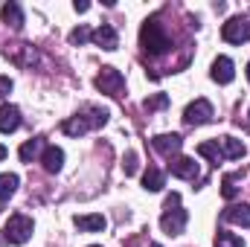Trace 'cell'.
<instances>
[{"label":"cell","instance_id":"10","mask_svg":"<svg viewBox=\"0 0 250 247\" xmlns=\"http://www.w3.org/2000/svg\"><path fill=\"white\" fill-rule=\"evenodd\" d=\"M151 145H154V151H157V154L172 157L175 151H181L184 140H181V134H160V137H154V140H151Z\"/></svg>","mask_w":250,"mask_h":247},{"label":"cell","instance_id":"3","mask_svg":"<svg viewBox=\"0 0 250 247\" xmlns=\"http://www.w3.org/2000/svg\"><path fill=\"white\" fill-rule=\"evenodd\" d=\"M187 209L181 206V195L178 192H172L169 198H166V204H163V215H160V227H163V233H169V236H181L184 233V227H187Z\"/></svg>","mask_w":250,"mask_h":247},{"label":"cell","instance_id":"19","mask_svg":"<svg viewBox=\"0 0 250 247\" xmlns=\"http://www.w3.org/2000/svg\"><path fill=\"white\" fill-rule=\"evenodd\" d=\"M143 186H146L148 192H160V189L166 186V175H163L160 169L148 166V169H146V175H143Z\"/></svg>","mask_w":250,"mask_h":247},{"label":"cell","instance_id":"7","mask_svg":"<svg viewBox=\"0 0 250 247\" xmlns=\"http://www.w3.org/2000/svg\"><path fill=\"white\" fill-rule=\"evenodd\" d=\"M209 120H212V105L207 99H195L184 111V123L187 125H207Z\"/></svg>","mask_w":250,"mask_h":247},{"label":"cell","instance_id":"32","mask_svg":"<svg viewBox=\"0 0 250 247\" xmlns=\"http://www.w3.org/2000/svg\"><path fill=\"white\" fill-rule=\"evenodd\" d=\"M90 247H99V245H90Z\"/></svg>","mask_w":250,"mask_h":247},{"label":"cell","instance_id":"29","mask_svg":"<svg viewBox=\"0 0 250 247\" xmlns=\"http://www.w3.org/2000/svg\"><path fill=\"white\" fill-rule=\"evenodd\" d=\"M3 157H6V145H0V160H3Z\"/></svg>","mask_w":250,"mask_h":247},{"label":"cell","instance_id":"1","mask_svg":"<svg viewBox=\"0 0 250 247\" xmlns=\"http://www.w3.org/2000/svg\"><path fill=\"white\" fill-rule=\"evenodd\" d=\"M105 123H108V111H105V108H96V105H87L82 114L64 120L62 131L67 134V137H82L84 131H90V128H102Z\"/></svg>","mask_w":250,"mask_h":247},{"label":"cell","instance_id":"9","mask_svg":"<svg viewBox=\"0 0 250 247\" xmlns=\"http://www.w3.org/2000/svg\"><path fill=\"white\" fill-rule=\"evenodd\" d=\"M90 41H93L96 47L108 50V53L120 47V35H117V29H114V26H108V23H102V26H99V29L90 35Z\"/></svg>","mask_w":250,"mask_h":247},{"label":"cell","instance_id":"20","mask_svg":"<svg viewBox=\"0 0 250 247\" xmlns=\"http://www.w3.org/2000/svg\"><path fill=\"white\" fill-rule=\"evenodd\" d=\"M0 15H3V23H9L12 29H21V26H23V12H21L18 3H6Z\"/></svg>","mask_w":250,"mask_h":247},{"label":"cell","instance_id":"27","mask_svg":"<svg viewBox=\"0 0 250 247\" xmlns=\"http://www.w3.org/2000/svg\"><path fill=\"white\" fill-rule=\"evenodd\" d=\"M12 90V79H6V76H0V96H6Z\"/></svg>","mask_w":250,"mask_h":247},{"label":"cell","instance_id":"25","mask_svg":"<svg viewBox=\"0 0 250 247\" xmlns=\"http://www.w3.org/2000/svg\"><path fill=\"white\" fill-rule=\"evenodd\" d=\"M137 151H128L125 154V160H123V172H125V178H131V175H137Z\"/></svg>","mask_w":250,"mask_h":247},{"label":"cell","instance_id":"13","mask_svg":"<svg viewBox=\"0 0 250 247\" xmlns=\"http://www.w3.org/2000/svg\"><path fill=\"white\" fill-rule=\"evenodd\" d=\"M18 128H21V111L15 105H0V131L12 134Z\"/></svg>","mask_w":250,"mask_h":247},{"label":"cell","instance_id":"22","mask_svg":"<svg viewBox=\"0 0 250 247\" xmlns=\"http://www.w3.org/2000/svg\"><path fill=\"white\" fill-rule=\"evenodd\" d=\"M212 247H245V242L236 236V233H227V230H218V236H215V242Z\"/></svg>","mask_w":250,"mask_h":247},{"label":"cell","instance_id":"6","mask_svg":"<svg viewBox=\"0 0 250 247\" xmlns=\"http://www.w3.org/2000/svg\"><path fill=\"white\" fill-rule=\"evenodd\" d=\"M96 87L108 96H120L125 87V76L117 70V67H102L99 76H96Z\"/></svg>","mask_w":250,"mask_h":247},{"label":"cell","instance_id":"14","mask_svg":"<svg viewBox=\"0 0 250 247\" xmlns=\"http://www.w3.org/2000/svg\"><path fill=\"white\" fill-rule=\"evenodd\" d=\"M41 163H44V169H47L50 175L62 172V166H64V151L59 148V145H47V148H44V154H41Z\"/></svg>","mask_w":250,"mask_h":247},{"label":"cell","instance_id":"23","mask_svg":"<svg viewBox=\"0 0 250 247\" xmlns=\"http://www.w3.org/2000/svg\"><path fill=\"white\" fill-rule=\"evenodd\" d=\"M236 181H239V175H224V181H221V195H224L227 201H233V198L239 195V186H236Z\"/></svg>","mask_w":250,"mask_h":247},{"label":"cell","instance_id":"2","mask_svg":"<svg viewBox=\"0 0 250 247\" xmlns=\"http://www.w3.org/2000/svg\"><path fill=\"white\" fill-rule=\"evenodd\" d=\"M140 47L148 53V56H163L166 50H172V38L166 35L163 23L157 18H148L140 29Z\"/></svg>","mask_w":250,"mask_h":247},{"label":"cell","instance_id":"30","mask_svg":"<svg viewBox=\"0 0 250 247\" xmlns=\"http://www.w3.org/2000/svg\"><path fill=\"white\" fill-rule=\"evenodd\" d=\"M248 82H250V64H248Z\"/></svg>","mask_w":250,"mask_h":247},{"label":"cell","instance_id":"18","mask_svg":"<svg viewBox=\"0 0 250 247\" xmlns=\"http://www.w3.org/2000/svg\"><path fill=\"white\" fill-rule=\"evenodd\" d=\"M198 154L201 157H207L212 166H218L221 160H224V154H221V145H218V140H207V143H201L198 145Z\"/></svg>","mask_w":250,"mask_h":247},{"label":"cell","instance_id":"12","mask_svg":"<svg viewBox=\"0 0 250 247\" xmlns=\"http://www.w3.org/2000/svg\"><path fill=\"white\" fill-rule=\"evenodd\" d=\"M221 221H230V224H239V227H250V206L248 204L227 206V209L221 212Z\"/></svg>","mask_w":250,"mask_h":247},{"label":"cell","instance_id":"8","mask_svg":"<svg viewBox=\"0 0 250 247\" xmlns=\"http://www.w3.org/2000/svg\"><path fill=\"white\" fill-rule=\"evenodd\" d=\"M209 76H212V82H218V84H230V82L236 79V67H233V62H230L227 56H218V59L212 62Z\"/></svg>","mask_w":250,"mask_h":247},{"label":"cell","instance_id":"31","mask_svg":"<svg viewBox=\"0 0 250 247\" xmlns=\"http://www.w3.org/2000/svg\"><path fill=\"white\" fill-rule=\"evenodd\" d=\"M151 247H163V245H151Z\"/></svg>","mask_w":250,"mask_h":247},{"label":"cell","instance_id":"17","mask_svg":"<svg viewBox=\"0 0 250 247\" xmlns=\"http://www.w3.org/2000/svg\"><path fill=\"white\" fill-rule=\"evenodd\" d=\"M76 227L84 233H99L108 227V221H105V215H76Z\"/></svg>","mask_w":250,"mask_h":247},{"label":"cell","instance_id":"4","mask_svg":"<svg viewBox=\"0 0 250 247\" xmlns=\"http://www.w3.org/2000/svg\"><path fill=\"white\" fill-rule=\"evenodd\" d=\"M29 236H32V218L23 215V212L9 215V221H6V227H3V242H9V245H23V242H29Z\"/></svg>","mask_w":250,"mask_h":247},{"label":"cell","instance_id":"5","mask_svg":"<svg viewBox=\"0 0 250 247\" xmlns=\"http://www.w3.org/2000/svg\"><path fill=\"white\" fill-rule=\"evenodd\" d=\"M221 38H224L227 44H248L250 41V21L242 18V15L230 18V21L221 26Z\"/></svg>","mask_w":250,"mask_h":247},{"label":"cell","instance_id":"16","mask_svg":"<svg viewBox=\"0 0 250 247\" xmlns=\"http://www.w3.org/2000/svg\"><path fill=\"white\" fill-rule=\"evenodd\" d=\"M41 148H47L41 137H35V140H26V143L18 148V157H21V163H32V160L41 154Z\"/></svg>","mask_w":250,"mask_h":247},{"label":"cell","instance_id":"28","mask_svg":"<svg viewBox=\"0 0 250 247\" xmlns=\"http://www.w3.org/2000/svg\"><path fill=\"white\" fill-rule=\"evenodd\" d=\"M73 9H76V12H87V9H90V3H87V0H76V3H73Z\"/></svg>","mask_w":250,"mask_h":247},{"label":"cell","instance_id":"26","mask_svg":"<svg viewBox=\"0 0 250 247\" xmlns=\"http://www.w3.org/2000/svg\"><path fill=\"white\" fill-rule=\"evenodd\" d=\"M90 35H93V32H90L87 26H79V29L70 32V44H84V41H90Z\"/></svg>","mask_w":250,"mask_h":247},{"label":"cell","instance_id":"21","mask_svg":"<svg viewBox=\"0 0 250 247\" xmlns=\"http://www.w3.org/2000/svg\"><path fill=\"white\" fill-rule=\"evenodd\" d=\"M18 175H12V172H6V175H0V201H9L12 195H15V189H18Z\"/></svg>","mask_w":250,"mask_h":247},{"label":"cell","instance_id":"15","mask_svg":"<svg viewBox=\"0 0 250 247\" xmlns=\"http://www.w3.org/2000/svg\"><path fill=\"white\" fill-rule=\"evenodd\" d=\"M218 145H221V154L227 157V160H242L245 157V143L242 140H236V137H221L218 140Z\"/></svg>","mask_w":250,"mask_h":247},{"label":"cell","instance_id":"24","mask_svg":"<svg viewBox=\"0 0 250 247\" xmlns=\"http://www.w3.org/2000/svg\"><path fill=\"white\" fill-rule=\"evenodd\" d=\"M166 105H169V96H166V93H154V96H148V99L143 102L146 111H163Z\"/></svg>","mask_w":250,"mask_h":247},{"label":"cell","instance_id":"11","mask_svg":"<svg viewBox=\"0 0 250 247\" xmlns=\"http://www.w3.org/2000/svg\"><path fill=\"white\" fill-rule=\"evenodd\" d=\"M169 172H172L175 178L195 181V178H198V163H195L192 157H172V163H169Z\"/></svg>","mask_w":250,"mask_h":247},{"label":"cell","instance_id":"33","mask_svg":"<svg viewBox=\"0 0 250 247\" xmlns=\"http://www.w3.org/2000/svg\"><path fill=\"white\" fill-rule=\"evenodd\" d=\"M0 245H3V239H0Z\"/></svg>","mask_w":250,"mask_h":247}]
</instances>
